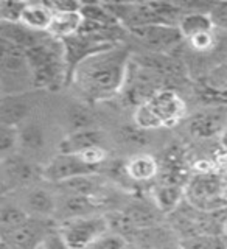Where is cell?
I'll list each match as a JSON object with an SVG mask.
<instances>
[{
  "label": "cell",
  "instance_id": "6da1fadb",
  "mask_svg": "<svg viewBox=\"0 0 227 249\" xmlns=\"http://www.w3.org/2000/svg\"><path fill=\"white\" fill-rule=\"evenodd\" d=\"M132 54L126 42L92 54L75 69L69 84L87 101L111 100L124 89Z\"/></svg>",
  "mask_w": 227,
  "mask_h": 249
},
{
  "label": "cell",
  "instance_id": "7a4b0ae2",
  "mask_svg": "<svg viewBox=\"0 0 227 249\" xmlns=\"http://www.w3.org/2000/svg\"><path fill=\"white\" fill-rule=\"evenodd\" d=\"M37 90H59L67 86L64 44L53 36L25 52Z\"/></svg>",
  "mask_w": 227,
  "mask_h": 249
},
{
  "label": "cell",
  "instance_id": "3957f363",
  "mask_svg": "<svg viewBox=\"0 0 227 249\" xmlns=\"http://www.w3.org/2000/svg\"><path fill=\"white\" fill-rule=\"evenodd\" d=\"M0 88L2 95L37 90L27 53L3 39H0Z\"/></svg>",
  "mask_w": 227,
  "mask_h": 249
},
{
  "label": "cell",
  "instance_id": "277c9868",
  "mask_svg": "<svg viewBox=\"0 0 227 249\" xmlns=\"http://www.w3.org/2000/svg\"><path fill=\"white\" fill-rule=\"evenodd\" d=\"M59 232L72 249H86L109 232L105 213L78 216L58 223Z\"/></svg>",
  "mask_w": 227,
  "mask_h": 249
},
{
  "label": "cell",
  "instance_id": "5b68a950",
  "mask_svg": "<svg viewBox=\"0 0 227 249\" xmlns=\"http://www.w3.org/2000/svg\"><path fill=\"white\" fill-rule=\"evenodd\" d=\"M42 179V167L37 168L22 153L2 160V195L6 196L14 190L28 189Z\"/></svg>",
  "mask_w": 227,
  "mask_h": 249
},
{
  "label": "cell",
  "instance_id": "8992f818",
  "mask_svg": "<svg viewBox=\"0 0 227 249\" xmlns=\"http://www.w3.org/2000/svg\"><path fill=\"white\" fill-rule=\"evenodd\" d=\"M136 41L150 53L171 54L173 50L179 49L185 39L179 27L168 25H148L128 31Z\"/></svg>",
  "mask_w": 227,
  "mask_h": 249
},
{
  "label": "cell",
  "instance_id": "52a82bcc",
  "mask_svg": "<svg viewBox=\"0 0 227 249\" xmlns=\"http://www.w3.org/2000/svg\"><path fill=\"white\" fill-rule=\"evenodd\" d=\"M98 170L86 163L80 154L58 153L42 167V179L53 185L87 175H97Z\"/></svg>",
  "mask_w": 227,
  "mask_h": 249
},
{
  "label": "cell",
  "instance_id": "ba28073f",
  "mask_svg": "<svg viewBox=\"0 0 227 249\" xmlns=\"http://www.w3.org/2000/svg\"><path fill=\"white\" fill-rule=\"evenodd\" d=\"M148 103L159 115L163 128H173L187 117V103L175 90V88H165L159 90Z\"/></svg>",
  "mask_w": 227,
  "mask_h": 249
},
{
  "label": "cell",
  "instance_id": "9c48e42d",
  "mask_svg": "<svg viewBox=\"0 0 227 249\" xmlns=\"http://www.w3.org/2000/svg\"><path fill=\"white\" fill-rule=\"evenodd\" d=\"M227 128V106L206 107L189 120V131L196 139H212L221 136Z\"/></svg>",
  "mask_w": 227,
  "mask_h": 249
},
{
  "label": "cell",
  "instance_id": "30bf717a",
  "mask_svg": "<svg viewBox=\"0 0 227 249\" xmlns=\"http://www.w3.org/2000/svg\"><path fill=\"white\" fill-rule=\"evenodd\" d=\"M19 204L27 210L31 218H44L52 220L56 215L58 195L52 189L42 185H31L25 189Z\"/></svg>",
  "mask_w": 227,
  "mask_h": 249
},
{
  "label": "cell",
  "instance_id": "8fae6325",
  "mask_svg": "<svg viewBox=\"0 0 227 249\" xmlns=\"http://www.w3.org/2000/svg\"><path fill=\"white\" fill-rule=\"evenodd\" d=\"M33 92L17 95H2L0 100V124L19 128L30 120L33 112Z\"/></svg>",
  "mask_w": 227,
  "mask_h": 249
},
{
  "label": "cell",
  "instance_id": "7c38bea8",
  "mask_svg": "<svg viewBox=\"0 0 227 249\" xmlns=\"http://www.w3.org/2000/svg\"><path fill=\"white\" fill-rule=\"evenodd\" d=\"M103 209L101 202L97 198L90 196H81V195H58V207H56V216L58 221L72 220L78 216H89V215H98L100 210Z\"/></svg>",
  "mask_w": 227,
  "mask_h": 249
},
{
  "label": "cell",
  "instance_id": "4fadbf2b",
  "mask_svg": "<svg viewBox=\"0 0 227 249\" xmlns=\"http://www.w3.org/2000/svg\"><path fill=\"white\" fill-rule=\"evenodd\" d=\"M122 210L126 213V216L131 220V223L136 226L137 231L159 226L167 218L159 210V207L154 204L153 199L146 201L143 198H134L132 201H129L128 204H124Z\"/></svg>",
  "mask_w": 227,
  "mask_h": 249
},
{
  "label": "cell",
  "instance_id": "5bb4252c",
  "mask_svg": "<svg viewBox=\"0 0 227 249\" xmlns=\"http://www.w3.org/2000/svg\"><path fill=\"white\" fill-rule=\"evenodd\" d=\"M105 140H106L105 132L95 126L73 131V132H69L66 137H62L59 143V153L81 154L86 150H90V148L103 146Z\"/></svg>",
  "mask_w": 227,
  "mask_h": 249
},
{
  "label": "cell",
  "instance_id": "9a60e30c",
  "mask_svg": "<svg viewBox=\"0 0 227 249\" xmlns=\"http://www.w3.org/2000/svg\"><path fill=\"white\" fill-rule=\"evenodd\" d=\"M47 36H49V33H37V31L23 27L22 23L0 22V39L19 47L23 52L39 45Z\"/></svg>",
  "mask_w": 227,
  "mask_h": 249
},
{
  "label": "cell",
  "instance_id": "2e32d148",
  "mask_svg": "<svg viewBox=\"0 0 227 249\" xmlns=\"http://www.w3.org/2000/svg\"><path fill=\"white\" fill-rule=\"evenodd\" d=\"M124 165V175L134 182H148L159 175L160 165L151 154L140 153L129 158Z\"/></svg>",
  "mask_w": 227,
  "mask_h": 249
},
{
  "label": "cell",
  "instance_id": "e0dca14e",
  "mask_svg": "<svg viewBox=\"0 0 227 249\" xmlns=\"http://www.w3.org/2000/svg\"><path fill=\"white\" fill-rule=\"evenodd\" d=\"M47 146V134L41 123L28 120L19 126V148L28 156L39 154Z\"/></svg>",
  "mask_w": 227,
  "mask_h": 249
},
{
  "label": "cell",
  "instance_id": "ac0fdd59",
  "mask_svg": "<svg viewBox=\"0 0 227 249\" xmlns=\"http://www.w3.org/2000/svg\"><path fill=\"white\" fill-rule=\"evenodd\" d=\"M151 199L154 201V204L159 207L160 212L165 216H168L171 212H175V210L184 202L185 189L175 182L162 184L153 190Z\"/></svg>",
  "mask_w": 227,
  "mask_h": 249
},
{
  "label": "cell",
  "instance_id": "d6986e66",
  "mask_svg": "<svg viewBox=\"0 0 227 249\" xmlns=\"http://www.w3.org/2000/svg\"><path fill=\"white\" fill-rule=\"evenodd\" d=\"M53 20V13L45 2H27L20 23L37 33H49Z\"/></svg>",
  "mask_w": 227,
  "mask_h": 249
},
{
  "label": "cell",
  "instance_id": "ffe728a7",
  "mask_svg": "<svg viewBox=\"0 0 227 249\" xmlns=\"http://www.w3.org/2000/svg\"><path fill=\"white\" fill-rule=\"evenodd\" d=\"M81 27H83L81 11L80 13H56V14H53L49 35L53 36L54 39L64 41V39L80 35Z\"/></svg>",
  "mask_w": 227,
  "mask_h": 249
},
{
  "label": "cell",
  "instance_id": "44dd1931",
  "mask_svg": "<svg viewBox=\"0 0 227 249\" xmlns=\"http://www.w3.org/2000/svg\"><path fill=\"white\" fill-rule=\"evenodd\" d=\"M30 220L31 216L19 202L10 201L6 199V196H3L2 207H0V228H2V233L17 231L22 226H25Z\"/></svg>",
  "mask_w": 227,
  "mask_h": 249
},
{
  "label": "cell",
  "instance_id": "7402d4cb",
  "mask_svg": "<svg viewBox=\"0 0 227 249\" xmlns=\"http://www.w3.org/2000/svg\"><path fill=\"white\" fill-rule=\"evenodd\" d=\"M179 30L184 36L185 41L190 37L206 33V31H213V22L210 19V14L207 13H185L182 20L179 22Z\"/></svg>",
  "mask_w": 227,
  "mask_h": 249
},
{
  "label": "cell",
  "instance_id": "603a6c76",
  "mask_svg": "<svg viewBox=\"0 0 227 249\" xmlns=\"http://www.w3.org/2000/svg\"><path fill=\"white\" fill-rule=\"evenodd\" d=\"M81 16L86 22L95 23L101 27H119L120 23L114 19L105 3H83ZM122 27V25H120Z\"/></svg>",
  "mask_w": 227,
  "mask_h": 249
},
{
  "label": "cell",
  "instance_id": "cb8c5ba5",
  "mask_svg": "<svg viewBox=\"0 0 227 249\" xmlns=\"http://www.w3.org/2000/svg\"><path fill=\"white\" fill-rule=\"evenodd\" d=\"M134 124L142 131H153L163 128V123L159 119V115L154 112V109L150 106V103H142L136 106L134 111Z\"/></svg>",
  "mask_w": 227,
  "mask_h": 249
},
{
  "label": "cell",
  "instance_id": "d4e9b609",
  "mask_svg": "<svg viewBox=\"0 0 227 249\" xmlns=\"http://www.w3.org/2000/svg\"><path fill=\"white\" fill-rule=\"evenodd\" d=\"M20 153L19 148V128L0 124V159L11 158Z\"/></svg>",
  "mask_w": 227,
  "mask_h": 249
},
{
  "label": "cell",
  "instance_id": "484cf974",
  "mask_svg": "<svg viewBox=\"0 0 227 249\" xmlns=\"http://www.w3.org/2000/svg\"><path fill=\"white\" fill-rule=\"evenodd\" d=\"M184 249H227V240L224 235H194L179 243Z\"/></svg>",
  "mask_w": 227,
  "mask_h": 249
},
{
  "label": "cell",
  "instance_id": "4316f807",
  "mask_svg": "<svg viewBox=\"0 0 227 249\" xmlns=\"http://www.w3.org/2000/svg\"><path fill=\"white\" fill-rule=\"evenodd\" d=\"M27 2H16V0H2L0 2V22L3 23H20L23 10Z\"/></svg>",
  "mask_w": 227,
  "mask_h": 249
},
{
  "label": "cell",
  "instance_id": "83f0119b",
  "mask_svg": "<svg viewBox=\"0 0 227 249\" xmlns=\"http://www.w3.org/2000/svg\"><path fill=\"white\" fill-rule=\"evenodd\" d=\"M185 42L196 53H209V52L215 50V47H216V33H215V30L206 31V33H201V35L190 37L189 41H185Z\"/></svg>",
  "mask_w": 227,
  "mask_h": 249
},
{
  "label": "cell",
  "instance_id": "f1b7e54d",
  "mask_svg": "<svg viewBox=\"0 0 227 249\" xmlns=\"http://www.w3.org/2000/svg\"><path fill=\"white\" fill-rule=\"evenodd\" d=\"M129 243L123 237L117 235V233H112V232H107L106 235L98 238L95 243H92L86 249H126Z\"/></svg>",
  "mask_w": 227,
  "mask_h": 249
},
{
  "label": "cell",
  "instance_id": "f546056e",
  "mask_svg": "<svg viewBox=\"0 0 227 249\" xmlns=\"http://www.w3.org/2000/svg\"><path fill=\"white\" fill-rule=\"evenodd\" d=\"M83 160L86 163H89L90 167L100 170V167L103 165V163L107 160L109 154H107V150L105 146H95V148H90V150H86L84 153L80 154Z\"/></svg>",
  "mask_w": 227,
  "mask_h": 249
},
{
  "label": "cell",
  "instance_id": "4dcf8cb0",
  "mask_svg": "<svg viewBox=\"0 0 227 249\" xmlns=\"http://www.w3.org/2000/svg\"><path fill=\"white\" fill-rule=\"evenodd\" d=\"M209 14L215 30L227 31V2H215Z\"/></svg>",
  "mask_w": 227,
  "mask_h": 249
},
{
  "label": "cell",
  "instance_id": "1f68e13d",
  "mask_svg": "<svg viewBox=\"0 0 227 249\" xmlns=\"http://www.w3.org/2000/svg\"><path fill=\"white\" fill-rule=\"evenodd\" d=\"M45 5L50 8L53 14L56 13H80L83 2L75 0H44Z\"/></svg>",
  "mask_w": 227,
  "mask_h": 249
},
{
  "label": "cell",
  "instance_id": "d6a6232c",
  "mask_svg": "<svg viewBox=\"0 0 227 249\" xmlns=\"http://www.w3.org/2000/svg\"><path fill=\"white\" fill-rule=\"evenodd\" d=\"M44 249H72L66 241V238L62 237V233L59 232V228H53L49 233L45 235L42 241Z\"/></svg>",
  "mask_w": 227,
  "mask_h": 249
},
{
  "label": "cell",
  "instance_id": "836d02e7",
  "mask_svg": "<svg viewBox=\"0 0 227 249\" xmlns=\"http://www.w3.org/2000/svg\"><path fill=\"white\" fill-rule=\"evenodd\" d=\"M220 143H221V146H223V150L227 151V128L224 129V132L220 136Z\"/></svg>",
  "mask_w": 227,
  "mask_h": 249
},
{
  "label": "cell",
  "instance_id": "e575fe53",
  "mask_svg": "<svg viewBox=\"0 0 227 249\" xmlns=\"http://www.w3.org/2000/svg\"><path fill=\"white\" fill-rule=\"evenodd\" d=\"M35 249H44V246H42V245H39V246H37V248H35Z\"/></svg>",
  "mask_w": 227,
  "mask_h": 249
},
{
  "label": "cell",
  "instance_id": "d590c367",
  "mask_svg": "<svg viewBox=\"0 0 227 249\" xmlns=\"http://www.w3.org/2000/svg\"><path fill=\"white\" fill-rule=\"evenodd\" d=\"M179 249H184V248H181V246H179Z\"/></svg>",
  "mask_w": 227,
  "mask_h": 249
}]
</instances>
